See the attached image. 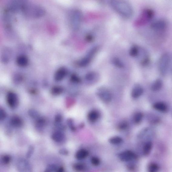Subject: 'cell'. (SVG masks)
<instances>
[{
  "label": "cell",
  "mask_w": 172,
  "mask_h": 172,
  "mask_svg": "<svg viewBox=\"0 0 172 172\" xmlns=\"http://www.w3.org/2000/svg\"><path fill=\"white\" fill-rule=\"evenodd\" d=\"M109 142L112 145H118L122 144L124 142V140L121 137L114 136L110 138L109 140Z\"/></svg>",
  "instance_id": "obj_21"
},
{
  "label": "cell",
  "mask_w": 172,
  "mask_h": 172,
  "mask_svg": "<svg viewBox=\"0 0 172 172\" xmlns=\"http://www.w3.org/2000/svg\"><path fill=\"white\" fill-rule=\"evenodd\" d=\"M119 158L122 161L127 162L135 160L137 158V155L131 150H126L120 154Z\"/></svg>",
  "instance_id": "obj_5"
},
{
  "label": "cell",
  "mask_w": 172,
  "mask_h": 172,
  "mask_svg": "<svg viewBox=\"0 0 172 172\" xmlns=\"http://www.w3.org/2000/svg\"><path fill=\"white\" fill-rule=\"evenodd\" d=\"M57 167H58L56 165L49 164L46 167L44 172H55Z\"/></svg>",
  "instance_id": "obj_31"
},
{
  "label": "cell",
  "mask_w": 172,
  "mask_h": 172,
  "mask_svg": "<svg viewBox=\"0 0 172 172\" xmlns=\"http://www.w3.org/2000/svg\"><path fill=\"white\" fill-rule=\"evenodd\" d=\"M163 85V83L160 79H156L152 84L151 89L154 92H157L161 90Z\"/></svg>",
  "instance_id": "obj_18"
},
{
  "label": "cell",
  "mask_w": 172,
  "mask_h": 172,
  "mask_svg": "<svg viewBox=\"0 0 172 172\" xmlns=\"http://www.w3.org/2000/svg\"><path fill=\"white\" fill-rule=\"evenodd\" d=\"M111 63L114 66L119 69L124 68L125 66L124 62L117 57L113 58L111 60Z\"/></svg>",
  "instance_id": "obj_17"
},
{
  "label": "cell",
  "mask_w": 172,
  "mask_h": 172,
  "mask_svg": "<svg viewBox=\"0 0 172 172\" xmlns=\"http://www.w3.org/2000/svg\"><path fill=\"white\" fill-rule=\"evenodd\" d=\"M171 56L168 53L163 54L159 61V69L162 76L166 75L169 72L171 63Z\"/></svg>",
  "instance_id": "obj_2"
},
{
  "label": "cell",
  "mask_w": 172,
  "mask_h": 172,
  "mask_svg": "<svg viewBox=\"0 0 172 172\" xmlns=\"http://www.w3.org/2000/svg\"><path fill=\"white\" fill-rule=\"evenodd\" d=\"M154 16V12L151 9H146L143 12L142 19H145L146 21H150L152 19Z\"/></svg>",
  "instance_id": "obj_16"
},
{
  "label": "cell",
  "mask_w": 172,
  "mask_h": 172,
  "mask_svg": "<svg viewBox=\"0 0 172 172\" xmlns=\"http://www.w3.org/2000/svg\"><path fill=\"white\" fill-rule=\"evenodd\" d=\"M92 58L88 56L82 59L79 63V65L82 67H85L88 65L91 62Z\"/></svg>",
  "instance_id": "obj_28"
},
{
  "label": "cell",
  "mask_w": 172,
  "mask_h": 172,
  "mask_svg": "<svg viewBox=\"0 0 172 172\" xmlns=\"http://www.w3.org/2000/svg\"><path fill=\"white\" fill-rule=\"evenodd\" d=\"M11 157L8 154L3 155L0 158V161L3 165H8L10 163L11 161Z\"/></svg>",
  "instance_id": "obj_24"
},
{
  "label": "cell",
  "mask_w": 172,
  "mask_h": 172,
  "mask_svg": "<svg viewBox=\"0 0 172 172\" xmlns=\"http://www.w3.org/2000/svg\"><path fill=\"white\" fill-rule=\"evenodd\" d=\"M89 155L88 150L84 149L79 150L76 152L75 158L78 160H82L87 158Z\"/></svg>",
  "instance_id": "obj_15"
},
{
  "label": "cell",
  "mask_w": 172,
  "mask_h": 172,
  "mask_svg": "<svg viewBox=\"0 0 172 172\" xmlns=\"http://www.w3.org/2000/svg\"><path fill=\"white\" fill-rule=\"evenodd\" d=\"M16 167L19 172H32L31 165L25 158H20L18 159L17 162Z\"/></svg>",
  "instance_id": "obj_4"
},
{
  "label": "cell",
  "mask_w": 172,
  "mask_h": 172,
  "mask_svg": "<svg viewBox=\"0 0 172 172\" xmlns=\"http://www.w3.org/2000/svg\"><path fill=\"white\" fill-rule=\"evenodd\" d=\"M73 167L77 172H84L87 170V165L82 163H76L73 165Z\"/></svg>",
  "instance_id": "obj_19"
},
{
  "label": "cell",
  "mask_w": 172,
  "mask_h": 172,
  "mask_svg": "<svg viewBox=\"0 0 172 172\" xmlns=\"http://www.w3.org/2000/svg\"><path fill=\"white\" fill-rule=\"evenodd\" d=\"M91 163L92 165L94 167H97L101 164L100 159L97 157H93L91 160Z\"/></svg>",
  "instance_id": "obj_30"
},
{
  "label": "cell",
  "mask_w": 172,
  "mask_h": 172,
  "mask_svg": "<svg viewBox=\"0 0 172 172\" xmlns=\"http://www.w3.org/2000/svg\"><path fill=\"white\" fill-rule=\"evenodd\" d=\"M98 77L97 74L94 72L88 73L86 75L85 78L87 80L89 81H93Z\"/></svg>",
  "instance_id": "obj_26"
},
{
  "label": "cell",
  "mask_w": 172,
  "mask_h": 172,
  "mask_svg": "<svg viewBox=\"0 0 172 172\" xmlns=\"http://www.w3.org/2000/svg\"><path fill=\"white\" fill-rule=\"evenodd\" d=\"M144 88L140 85H135L132 89L131 96L134 99H137L142 96L144 93Z\"/></svg>",
  "instance_id": "obj_8"
},
{
  "label": "cell",
  "mask_w": 172,
  "mask_h": 172,
  "mask_svg": "<svg viewBox=\"0 0 172 172\" xmlns=\"http://www.w3.org/2000/svg\"><path fill=\"white\" fill-rule=\"evenodd\" d=\"M29 114L31 116L34 118H38L39 117L38 112L35 110H31L29 112Z\"/></svg>",
  "instance_id": "obj_37"
},
{
  "label": "cell",
  "mask_w": 172,
  "mask_h": 172,
  "mask_svg": "<svg viewBox=\"0 0 172 172\" xmlns=\"http://www.w3.org/2000/svg\"><path fill=\"white\" fill-rule=\"evenodd\" d=\"M129 126L128 123L124 121L120 123L118 125V128L119 130L124 131L127 129Z\"/></svg>",
  "instance_id": "obj_29"
},
{
  "label": "cell",
  "mask_w": 172,
  "mask_h": 172,
  "mask_svg": "<svg viewBox=\"0 0 172 172\" xmlns=\"http://www.w3.org/2000/svg\"><path fill=\"white\" fill-rule=\"evenodd\" d=\"M64 170L63 167H58L55 172H64Z\"/></svg>",
  "instance_id": "obj_42"
},
{
  "label": "cell",
  "mask_w": 172,
  "mask_h": 172,
  "mask_svg": "<svg viewBox=\"0 0 172 172\" xmlns=\"http://www.w3.org/2000/svg\"><path fill=\"white\" fill-rule=\"evenodd\" d=\"M67 124L69 128L72 131H74L76 130V128L73 124V122L71 119H69L67 121Z\"/></svg>",
  "instance_id": "obj_35"
},
{
  "label": "cell",
  "mask_w": 172,
  "mask_h": 172,
  "mask_svg": "<svg viewBox=\"0 0 172 172\" xmlns=\"http://www.w3.org/2000/svg\"><path fill=\"white\" fill-rule=\"evenodd\" d=\"M59 153L60 154L64 155H67L69 153L68 150L67 149H60L59 150Z\"/></svg>",
  "instance_id": "obj_41"
},
{
  "label": "cell",
  "mask_w": 172,
  "mask_h": 172,
  "mask_svg": "<svg viewBox=\"0 0 172 172\" xmlns=\"http://www.w3.org/2000/svg\"><path fill=\"white\" fill-rule=\"evenodd\" d=\"M71 81L74 83H79L81 81V79L75 74L72 75L70 78Z\"/></svg>",
  "instance_id": "obj_32"
},
{
  "label": "cell",
  "mask_w": 172,
  "mask_h": 172,
  "mask_svg": "<svg viewBox=\"0 0 172 172\" xmlns=\"http://www.w3.org/2000/svg\"><path fill=\"white\" fill-rule=\"evenodd\" d=\"M62 120V117L60 114H58L55 116V121L56 124L60 123Z\"/></svg>",
  "instance_id": "obj_40"
},
{
  "label": "cell",
  "mask_w": 172,
  "mask_h": 172,
  "mask_svg": "<svg viewBox=\"0 0 172 172\" xmlns=\"http://www.w3.org/2000/svg\"><path fill=\"white\" fill-rule=\"evenodd\" d=\"M65 137L64 134L60 131L54 132L51 135V139L55 142L61 143L65 139Z\"/></svg>",
  "instance_id": "obj_13"
},
{
  "label": "cell",
  "mask_w": 172,
  "mask_h": 172,
  "mask_svg": "<svg viewBox=\"0 0 172 172\" xmlns=\"http://www.w3.org/2000/svg\"><path fill=\"white\" fill-rule=\"evenodd\" d=\"M34 151V148L33 146H30L27 153L26 156L27 158H29L31 156Z\"/></svg>",
  "instance_id": "obj_38"
},
{
  "label": "cell",
  "mask_w": 172,
  "mask_h": 172,
  "mask_svg": "<svg viewBox=\"0 0 172 172\" xmlns=\"http://www.w3.org/2000/svg\"><path fill=\"white\" fill-rule=\"evenodd\" d=\"M153 108L156 111L163 113H166L168 108L166 104L161 102H157L153 104Z\"/></svg>",
  "instance_id": "obj_11"
},
{
  "label": "cell",
  "mask_w": 172,
  "mask_h": 172,
  "mask_svg": "<svg viewBox=\"0 0 172 172\" xmlns=\"http://www.w3.org/2000/svg\"><path fill=\"white\" fill-rule=\"evenodd\" d=\"M6 117V113L5 111L0 108V121L4 120Z\"/></svg>",
  "instance_id": "obj_39"
},
{
  "label": "cell",
  "mask_w": 172,
  "mask_h": 172,
  "mask_svg": "<svg viewBox=\"0 0 172 172\" xmlns=\"http://www.w3.org/2000/svg\"><path fill=\"white\" fill-rule=\"evenodd\" d=\"M100 114L99 112L97 110H94L88 113V119L91 122H96L100 117Z\"/></svg>",
  "instance_id": "obj_14"
},
{
  "label": "cell",
  "mask_w": 172,
  "mask_h": 172,
  "mask_svg": "<svg viewBox=\"0 0 172 172\" xmlns=\"http://www.w3.org/2000/svg\"><path fill=\"white\" fill-rule=\"evenodd\" d=\"M37 124L38 127H42L45 123V119L44 118H39L37 121Z\"/></svg>",
  "instance_id": "obj_34"
},
{
  "label": "cell",
  "mask_w": 172,
  "mask_h": 172,
  "mask_svg": "<svg viewBox=\"0 0 172 172\" xmlns=\"http://www.w3.org/2000/svg\"><path fill=\"white\" fill-rule=\"evenodd\" d=\"M7 101L9 106L14 108L18 104V100L17 95L13 93H9L7 96Z\"/></svg>",
  "instance_id": "obj_9"
},
{
  "label": "cell",
  "mask_w": 172,
  "mask_h": 172,
  "mask_svg": "<svg viewBox=\"0 0 172 172\" xmlns=\"http://www.w3.org/2000/svg\"><path fill=\"white\" fill-rule=\"evenodd\" d=\"M19 64L21 66H25L27 64L28 60L25 57H20L18 59Z\"/></svg>",
  "instance_id": "obj_33"
},
{
  "label": "cell",
  "mask_w": 172,
  "mask_h": 172,
  "mask_svg": "<svg viewBox=\"0 0 172 172\" xmlns=\"http://www.w3.org/2000/svg\"><path fill=\"white\" fill-rule=\"evenodd\" d=\"M153 143L151 141H148L145 145H144L143 149V153L144 155H148L152 149Z\"/></svg>",
  "instance_id": "obj_20"
},
{
  "label": "cell",
  "mask_w": 172,
  "mask_h": 172,
  "mask_svg": "<svg viewBox=\"0 0 172 172\" xmlns=\"http://www.w3.org/2000/svg\"><path fill=\"white\" fill-rule=\"evenodd\" d=\"M142 48L137 45L132 46L129 50V54L132 57L139 58L142 51Z\"/></svg>",
  "instance_id": "obj_12"
},
{
  "label": "cell",
  "mask_w": 172,
  "mask_h": 172,
  "mask_svg": "<svg viewBox=\"0 0 172 172\" xmlns=\"http://www.w3.org/2000/svg\"><path fill=\"white\" fill-rule=\"evenodd\" d=\"M11 124L14 127H19L22 124V121L21 119L17 117H14L11 120Z\"/></svg>",
  "instance_id": "obj_25"
},
{
  "label": "cell",
  "mask_w": 172,
  "mask_h": 172,
  "mask_svg": "<svg viewBox=\"0 0 172 172\" xmlns=\"http://www.w3.org/2000/svg\"><path fill=\"white\" fill-rule=\"evenodd\" d=\"M111 7L117 13L122 17L130 19L134 14V10L131 5L127 2L123 1H110Z\"/></svg>",
  "instance_id": "obj_1"
},
{
  "label": "cell",
  "mask_w": 172,
  "mask_h": 172,
  "mask_svg": "<svg viewBox=\"0 0 172 172\" xmlns=\"http://www.w3.org/2000/svg\"><path fill=\"white\" fill-rule=\"evenodd\" d=\"M63 91V88L60 86H55L52 88L51 93L54 95H59L62 94Z\"/></svg>",
  "instance_id": "obj_27"
},
{
  "label": "cell",
  "mask_w": 172,
  "mask_h": 172,
  "mask_svg": "<svg viewBox=\"0 0 172 172\" xmlns=\"http://www.w3.org/2000/svg\"><path fill=\"white\" fill-rule=\"evenodd\" d=\"M72 15L71 19L73 27L75 29H78L80 26L81 20V14L80 12L75 11Z\"/></svg>",
  "instance_id": "obj_7"
},
{
  "label": "cell",
  "mask_w": 172,
  "mask_h": 172,
  "mask_svg": "<svg viewBox=\"0 0 172 172\" xmlns=\"http://www.w3.org/2000/svg\"><path fill=\"white\" fill-rule=\"evenodd\" d=\"M167 22L164 20H159L153 22L151 25V28L156 31H164L167 29Z\"/></svg>",
  "instance_id": "obj_6"
},
{
  "label": "cell",
  "mask_w": 172,
  "mask_h": 172,
  "mask_svg": "<svg viewBox=\"0 0 172 172\" xmlns=\"http://www.w3.org/2000/svg\"><path fill=\"white\" fill-rule=\"evenodd\" d=\"M150 123L153 124H157L160 121V119L159 117L156 116H154L150 120Z\"/></svg>",
  "instance_id": "obj_36"
},
{
  "label": "cell",
  "mask_w": 172,
  "mask_h": 172,
  "mask_svg": "<svg viewBox=\"0 0 172 172\" xmlns=\"http://www.w3.org/2000/svg\"><path fill=\"white\" fill-rule=\"evenodd\" d=\"M67 73V70L64 67H61L58 69L54 76L55 80L59 81L62 80L65 78Z\"/></svg>",
  "instance_id": "obj_10"
},
{
  "label": "cell",
  "mask_w": 172,
  "mask_h": 172,
  "mask_svg": "<svg viewBox=\"0 0 172 172\" xmlns=\"http://www.w3.org/2000/svg\"><path fill=\"white\" fill-rule=\"evenodd\" d=\"M96 93L98 97L104 102L109 103L112 100L113 94L108 88H100L98 89Z\"/></svg>",
  "instance_id": "obj_3"
},
{
  "label": "cell",
  "mask_w": 172,
  "mask_h": 172,
  "mask_svg": "<svg viewBox=\"0 0 172 172\" xmlns=\"http://www.w3.org/2000/svg\"><path fill=\"white\" fill-rule=\"evenodd\" d=\"M143 117V113L137 112L135 113L133 117V121L135 124H139L142 121Z\"/></svg>",
  "instance_id": "obj_22"
},
{
  "label": "cell",
  "mask_w": 172,
  "mask_h": 172,
  "mask_svg": "<svg viewBox=\"0 0 172 172\" xmlns=\"http://www.w3.org/2000/svg\"><path fill=\"white\" fill-rule=\"evenodd\" d=\"M159 170V165L156 163L151 162L148 165V172H158Z\"/></svg>",
  "instance_id": "obj_23"
}]
</instances>
